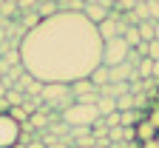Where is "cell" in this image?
Returning a JSON list of instances; mask_svg holds the SVG:
<instances>
[{
	"label": "cell",
	"instance_id": "cell-1",
	"mask_svg": "<svg viewBox=\"0 0 159 148\" xmlns=\"http://www.w3.org/2000/svg\"><path fill=\"white\" fill-rule=\"evenodd\" d=\"M20 57L26 71L43 86H71L102 66V40L85 14L60 12L20 37Z\"/></svg>",
	"mask_w": 159,
	"mask_h": 148
},
{
	"label": "cell",
	"instance_id": "cell-2",
	"mask_svg": "<svg viewBox=\"0 0 159 148\" xmlns=\"http://www.w3.org/2000/svg\"><path fill=\"white\" fill-rule=\"evenodd\" d=\"M60 120H63L68 128H80V125L91 128V125L99 120V114H97V105H80V103H74L71 108H66L63 114H60Z\"/></svg>",
	"mask_w": 159,
	"mask_h": 148
},
{
	"label": "cell",
	"instance_id": "cell-3",
	"mask_svg": "<svg viewBox=\"0 0 159 148\" xmlns=\"http://www.w3.org/2000/svg\"><path fill=\"white\" fill-rule=\"evenodd\" d=\"M128 43L122 37H111V40H105L102 43V66H108V69H114V66H119V63H125L128 60Z\"/></svg>",
	"mask_w": 159,
	"mask_h": 148
},
{
	"label": "cell",
	"instance_id": "cell-4",
	"mask_svg": "<svg viewBox=\"0 0 159 148\" xmlns=\"http://www.w3.org/2000/svg\"><path fill=\"white\" fill-rule=\"evenodd\" d=\"M17 140H20V125L9 114H0V148H14Z\"/></svg>",
	"mask_w": 159,
	"mask_h": 148
},
{
	"label": "cell",
	"instance_id": "cell-5",
	"mask_svg": "<svg viewBox=\"0 0 159 148\" xmlns=\"http://www.w3.org/2000/svg\"><path fill=\"white\" fill-rule=\"evenodd\" d=\"M83 14H85V20H91L94 26H99V23H105V20L111 17V12H108V9H102V6H97V3H85Z\"/></svg>",
	"mask_w": 159,
	"mask_h": 148
},
{
	"label": "cell",
	"instance_id": "cell-6",
	"mask_svg": "<svg viewBox=\"0 0 159 148\" xmlns=\"http://www.w3.org/2000/svg\"><path fill=\"white\" fill-rule=\"evenodd\" d=\"M88 80H91L94 88H102V86H108V83H111V69H108V66H97Z\"/></svg>",
	"mask_w": 159,
	"mask_h": 148
},
{
	"label": "cell",
	"instance_id": "cell-7",
	"mask_svg": "<svg viewBox=\"0 0 159 148\" xmlns=\"http://www.w3.org/2000/svg\"><path fill=\"white\" fill-rule=\"evenodd\" d=\"M37 14H40V20H48V17L60 14L57 0H40V3H37Z\"/></svg>",
	"mask_w": 159,
	"mask_h": 148
},
{
	"label": "cell",
	"instance_id": "cell-8",
	"mask_svg": "<svg viewBox=\"0 0 159 148\" xmlns=\"http://www.w3.org/2000/svg\"><path fill=\"white\" fill-rule=\"evenodd\" d=\"M134 128H136V140H139V142H148V140H153V137H156V128H153V125H151L148 120L136 122Z\"/></svg>",
	"mask_w": 159,
	"mask_h": 148
},
{
	"label": "cell",
	"instance_id": "cell-9",
	"mask_svg": "<svg viewBox=\"0 0 159 148\" xmlns=\"http://www.w3.org/2000/svg\"><path fill=\"white\" fill-rule=\"evenodd\" d=\"M114 111H116V100H114V97H99V100H97V114L102 117V120H105L108 114H114Z\"/></svg>",
	"mask_w": 159,
	"mask_h": 148
},
{
	"label": "cell",
	"instance_id": "cell-10",
	"mask_svg": "<svg viewBox=\"0 0 159 148\" xmlns=\"http://www.w3.org/2000/svg\"><path fill=\"white\" fill-rule=\"evenodd\" d=\"M68 88H71V97H74V100H77V97H83V94H91V91H97V88L91 86V80H88V77H85V80H77V83H71Z\"/></svg>",
	"mask_w": 159,
	"mask_h": 148
},
{
	"label": "cell",
	"instance_id": "cell-11",
	"mask_svg": "<svg viewBox=\"0 0 159 148\" xmlns=\"http://www.w3.org/2000/svg\"><path fill=\"white\" fill-rule=\"evenodd\" d=\"M153 29H156V23H153V20H142V23L136 26V31H139V40H142V43H151V40L156 37V34H153Z\"/></svg>",
	"mask_w": 159,
	"mask_h": 148
},
{
	"label": "cell",
	"instance_id": "cell-12",
	"mask_svg": "<svg viewBox=\"0 0 159 148\" xmlns=\"http://www.w3.org/2000/svg\"><path fill=\"white\" fill-rule=\"evenodd\" d=\"M20 23H23V31H31V29H37L43 23V20H40L37 12H26V14H20Z\"/></svg>",
	"mask_w": 159,
	"mask_h": 148
},
{
	"label": "cell",
	"instance_id": "cell-13",
	"mask_svg": "<svg viewBox=\"0 0 159 148\" xmlns=\"http://www.w3.org/2000/svg\"><path fill=\"white\" fill-rule=\"evenodd\" d=\"M134 71H136V77H139V80H151V77H153V60H151V57H145V60L139 63Z\"/></svg>",
	"mask_w": 159,
	"mask_h": 148
},
{
	"label": "cell",
	"instance_id": "cell-14",
	"mask_svg": "<svg viewBox=\"0 0 159 148\" xmlns=\"http://www.w3.org/2000/svg\"><path fill=\"white\" fill-rule=\"evenodd\" d=\"M134 108H136V100H134V94H122V97H116V111H119V114L134 111Z\"/></svg>",
	"mask_w": 159,
	"mask_h": 148
},
{
	"label": "cell",
	"instance_id": "cell-15",
	"mask_svg": "<svg viewBox=\"0 0 159 148\" xmlns=\"http://www.w3.org/2000/svg\"><path fill=\"white\" fill-rule=\"evenodd\" d=\"M6 103H9V108H17V105L26 103V94L17 91V88H9V91H6Z\"/></svg>",
	"mask_w": 159,
	"mask_h": 148
},
{
	"label": "cell",
	"instance_id": "cell-16",
	"mask_svg": "<svg viewBox=\"0 0 159 148\" xmlns=\"http://www.w3.org/2000/svg\"><path fill=\"white\" fill-rule=\"evenodd\" d=\"M122 40L128 43V49H136L139 43H142V40H139V31H136V26H128V29H125V34H122Z\"/></svg>",
	"mask_w": 159,
	"mask_h": 148
},
{
	"label": "cell",
	"instance_id": "cell-17",
	"mask_svg": "<svg viewBox=\"0 0 159 148\" xmlns=\"http://www.w3.org/2000/svg\"><path fill=\"white\" fill-rule=\"evenodd\" d=\"M9 117H11L17 125H26V122H29V114H26L23 105H17V108H9Z\"/></svg>",
	"mask_w": 159,
	"mask_h": 148
},
{
	"label": "cell",
	"instance_id": "cell-18",
	"mask_svg": "<svg viewBox=\"0 0 159 148\" xmlns=\"http://www.w3.org/2000/svg\"><path fill=\"white\" fill-rule=\"evenodd\" d=\"M122 94H131V83H111V97H122Z\"/></svg>",
	"mask_w": 159,
	"mask_h": 148
},
{
	"label": "cell",
	"instance_id": "cell-19",
	"mask_svg": "<svg viewBox=\"0 0 159 148\" xmlns=\"http://www.w3.org/2000/svg\"><path fill=\"white\" fill-rule=\"evenodd\" d=\"M134 17H136V23L151 20V14H148V3H136V6H134Z\"/></svg>",
	"mask_w": 159,
	"mask_h": 148
},
{
	"label": "cell",
	"instance_id": "cell-20",
	"mask_svg": "<svg viewBox=\"0 0 159 148\" xmlns=\"http://www.w3.org/2000/svg\"><path fill=\"white\" fill-rule=\"evenodd\" d=\"M134 6H136L134 0H114V9H119V12H125V14H128V12H134Z\"/></svg>",
	"mask_w": 159,
	"mask_h": 148
},
{
	"label": "cell",
	"instance_id": "cell-21",
	"mask_svg": "<svg viewBox=\"0 0 159 148\" xmlns=\"http://www.w3.org/2000/svg\"><path fill=\"white\" fill-rule=\"evenodd\" d=\"M40 94H43V83H40V80H34L31 86L26 88V97H40Z\"/></svg>",
	"mask_w": 159,
	"mask_h": 148
},
{
	"label": "cell",
	"instance_id": "cell-22",
	"mask_svg": "<svg viewBox=\"0 0 159 148\" xmlns=\"http://www.w3.org/2000/svg\"><path fill=\"white\" fill-rule=\"evenodd\" d=\"M14 14H17V6L14 3H3V6H0V17H3V20L6 17H14Z\"/></svg>",
	"mask_w": 159,
	"mask_h": 148
},
{
	"label": "cell",
	"instance_id": "cell-23",
	"mask_svg": "<svg viewBox=\"0 0 159 148\" xmlns=\"http://www.w3.org/2000/svg\"><path fill=\"white\" fill-rule=\"evenodd\" d=\"M145 120L153 125V128H156V134H159V105H153V108H151V114H148Z\"/></svg>",
	"mask_w": 159,
	"mask_h": 148
},
{
	"label": "cell",
	"instance_id": "cell-24",
	"mask_svg": "<svg viewBox=\"0 0 159 148\" xmlns=\"http://www.w3.org/2000/svg\"><path fill=\"white\" fill-rule=\"evenodd\" d=\"M148 14H151L153 23H159V3L156 0H148Z\"/></svg>",
	"mask_w": 159,
	"mask_h": 148
},
{
	"label": "cell",
	"instance_id": "cell-25",
	"mask_svg": "<svg viewBox=\"0 0 159 148\" xmlns=\"http://www.w3.org/2000/svg\"><path fill=\"white\" fill-rule=\"evenodd\" d=\"M148 57L156 63L159 60V40H151V43H148Z\"/></svg>",
	"mask_w": 159,
	"mask_h": 148
},
{
	"label": "cell",
	"instance_id": "cell-26",
	"mask_svg": "<svg viewBox=\"0 0 159 148\" xmlns=\"http://www.w3.org/2000/svg\"><path fill=\"white\" fill-rule=\"evenodd\" d=\"M26 148H46V145H43V140H40V137L34 134V140H31V142H29Z\"/></svg>",
	"mask_w": 159,
	"mask_h": 148
},
{
	"label": "cell",
	"instance_id": "cell-27",
	"mask_svg": "<svg viewBox=\"0 0 159 148\" xmlns=\"http://www.w3.org/2000/svg\"><path fill=\"white\" fill-rule=\"evenodd\" d=\"M142 148H159V134H156L153 140H148V142H142Z\"/></svg>",
	"mask_w": 159,
	"mask_h": 148
},
{
	"label": "cell",
	"instance_id": "cell-28",
	"mask_svg": "<svg viewBox=\"0 0 159 148\" xmlns=\"http://www.w3.org/2000/svg\"><path fill=\"white\" fill-rule=\"evenodd\" d=\"M6 91H9V88L3 86V80H0V100H6Z\"/></svg>",
	"mask_w": 159,
	"mask_h": 148
},
{
	"label": "cell",
	"instance_id": "cell-29",
	"mask_svg": "<svg viewBox=\"0 0 159 148\" xmlns=\"http://www.w3.org/2000/svg\"><path fill=\"white\" fill-rule=\"evenodd\" d=\"M153 34H156V37H153V40H159V23H156V29H153Z\"/></svg>",
	"mask_w": 159,
	"mask_h": 148
},
{
	"label": "cell",
	"instance_id": "cell-30",
	"mask_svg": "<svg viewBox=\"0 0 159 148\" xmlns=\"http://www.w3.org/2000/svg\"><path fill=\"white\" fill-rule=\"evenodd\" d=\"M3 3H14V6H17V0H3Z\"/></svg>",
	"mask_w": 159,
	"mask_h": 148
},
{
	"label": "cell",
	"instance_id": "cell-31",
	"mask_svg": "<svg viewBox=\"0 0 159 148\" xmlns=\"http://www.w3.org/2000/svg\"><path fill=\"white\" fill-rule=\"evenodd\" d=\"M134 3H148V0H134Z\"/></svg>",
	"mask_w": 159,
	"mask_h": 148
},
{
	"label": "cell",
	"instance_id": "cell-32",
	"mask_svg": "<svg viewBox=\"0 0 159 148\" xmlns=\"http://www.w3.org/2000/svg\"><path fill=\"white\" fill-rule=\"evenodd\" d=\"M0 6H3V0H0Z\"/></svg>",
	"mask_w": 159,
	"mask_h": 148
},
{
	"label": "cell",
	"instance_id": "cell-33",
	"mask_svg": "<svg viewBox=\"0 0 159 148\" xmlns=\"http://www.w3.org/2000/svg\"><path fill=\"white\" fill-rule=\"evenodd\" d=\"M156 3H159V0H156Z\"/></svg>",
	"mask_w": 159,
	"mask_h": 148
}]
</instances>
